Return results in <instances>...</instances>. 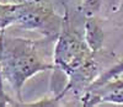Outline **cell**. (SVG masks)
<instances>
[{
	"mask_svg": "<svg viewBox=\"0 0 123 107\" xmlns=\"http://www.w3.org/2000/svg\"><path fill=\"white\" fill-rule=\"evenodd\" d=\"M4 1H9V0H4Z\"/></svg>",
	"mask_w": 123,
	"mask_h": 107,
	"instance_id": "obj_11",
	"label": "cell"
},
{
	"mask_svg": "<svg viewBox=\"0 0 123 107\" xmlns=\"http://www.w3.org/2000/svg\"><path fill=\"white\" fill-rule=\"evenodd\" d=\"M53 41L42 37L32 39L0 33V69L22 106V89L27 80L39 73L54 70V64L47 58L46 48Z\"/></svg>",
	"mask_w": 123,
	"mask_h": 107,
	"instance_id": "obj_2",
	"label": "cell"
},
{
	"mask_svg": "<svg viewBox=\"0 0 123 107\" xmlns=\"http://www.w3.org/2000/svg\"><path fill=\"white\" fill-rule=\"evenodd\" d=\"M117 14H119V15H122L123 16V0H121L119 1V4H118V7H117Z\"/></svg>",
	"mask_w": 123,
	"mask_h": 107,
	"instance_id": "obj_10",
	"label": "cell"
},
{
	"mask_svg": "<svg viewBox=\"0 0 123 107\" xmlns=\"http://www.w3.org/2000/svg\"><path fill=\"white\" fill-rule=\"evenodd\" d=\"M122 74H123V59H121L116 64H113V65L110 67L108 69L101 71V74L96 78V80L92 82L90 86L100 85V84H104V82H106L108 80H112V79H115V78H119Z\"/></svg>",
	"mask_w": 123,
	"mask_h": 107,
	"instance_id": "obj_7",
	"label": "cell"
},
{
	"mask_svg": "<svg viewBox=\"0 0 123 107\" xmlns=\"http://www.w3.org/2000/svg\"><path fill=\"white\" fill-rule=\"evenodd\" d=\"M16 3L15 24L14 26L33 31L48 38L55 41L63 25V15L55 11L50 0H9Z\"/></svg>",
	"mask_w": 123,
	"mask_h": 107,
	"instance_id": "obj_3",
	"label": "cell"
},
{
	"mask_svg": "<svg viewBox=\"0 0 123 107\" xmlns=\"http://www.w3.org/2000/svg\"><path fill=\"white\" fill-rule=\"evenodd\" d=\"M106 0H81L79 10L85 17L86 16H96L102 9Z\"/></svg>",
	"mask_w": 123,
	"mask_h": 107,
	"instance_id": "obj_8",
	"label": "cell"
},
{
	"mask_svg": "<svg viewBox=\"0 0 123 107\" xmlns=\"http://www.w3.org/2000/svg\"><path fill=\"white\" fill-rule=\"evenodd\" d=\"M4 76L1 69H0V107H9V106H20V102L11 97L6 91H5V86H4Z\"/></svg>",
	"mask_w": 123,
	"mask_h": 107,
	"instance_id": "obj_9",
	"label": "cell"
},
{
	"mask_svg": "<svg viewBox=\"0 0 123 107\" xmlns=\"http://www.w3.org/2000/svg\"><path fill=\"white\" fill-rule=\"evenodd\" d=\"M79 101L86 107L102 103L123 105V79L119 76L104 84L89 86L87 90L80 96Z\"/></svg>",
	"mask_w": 123,
	"mask_h": 107,
	"instance_id": "obj_4",
	"label": "cell"
},
{
	"mask_svg": "<svg viewBox=\"0 0 123 107\" xmlns=\"http://www.w3.org/2000/svg\"><path fill=\"white\" fill-rule=\"evenodd\" d=\"M84 38L89 48L98 54L104 49L105 31L96 16H86L84 19Z\"/></svg>",
	"mask_w": 123,
	"mask_h": 107,
	"instance_id": "obj_5",
	"label": "cell"
},
{
	"mask_svg": "<svg viewBox=\"0 0 123 107\" xmlns=\"http://www.w3.org/2000/svg\"><path fill=\"white\" fill-rule=\"evenodd\" d=\"M71 13L69 7H64L63 25L52 53L54 70L63 73L67 76V84L58 94L63 96L73 95L80 99L90 85L101 74L100 63L94 53L86 44L84 38V20L79 22L78 15ZM85 19V17H84Z\"/></svg>",
	"mask_w": 123,
	"mask_h": 107,
	"instance_id": "obj_1",
	"label": "cell"
},
{
	"mask_svg": "<svg viewBox=\"0 0 123 107\" xmlns=\"http://www.w3.org/2000/svg\"><path fill=\"white\" fill-rule=\"evenodd\" d=\"M16 3L0 0V33L5 32L15 24Z\"/></svg>",
	"mask_w": 123,
	"mask_h": 107,
	"instance_id": "obj_6",
	"label": "cell"
}]
</instances>
